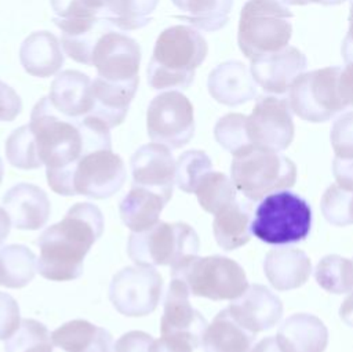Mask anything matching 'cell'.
I'll return each mask as SVG.
<instances>
[{
    "instance_id": "obj_1",
    "label": "cell",
    "mask_w": 353,
    "mask_h": 352,
    "mask_svg": "<svg viewBox=\"0 0 353 352\" xmlns=\"http://www.w3.org/2000/svg\"><path fill=\"white\" fill-rule=\"evenodd\" d=\"M29 127L46 166L48 186L62 196H72V173L85 153L112 149L110 128L103 121L91 116L66 117L48 97L40 98L33 106Z\"/></svg>"
},
{
    "instance_id": "obj_2",
    "label": "cell",
    "mask_w": 353,
    "mask_h": 352,
    "mask_svg": "<svg viewBox=\"0 0 353 352\" xmlns=\"http://www.w3.org/2000/svg\"><path fill=\"white\" fill-rule=\"evenodd\" d=\"M103 215L92 203L73 204L65 217L44 229L36 240L40 248L37 272L48 280L68 282L83 275L84 258L103 233Z\"/></svg>"
},
{
    "instance_id": "obj_3",
    "label": "cell",
    "mask_w": 353,
    "mask_h": 352,
    "mask_svg": "<svg viewBox=\"0 0 353 352\" xmlns=\"http://www.w3.org/2000/svg\"><path fill=\"white\" fill-rule=\"evenodd\" d=\"M207 52L205 39L193 26L174 25L164 29L146 69L148 84L154 90L189 88Z\"/></svg>"
},
{
    "instance_id": "obj_4",
    "label": "cell",
    "mask_w": 353,
    "mask_h": 352,
    "mask_svg": "<svg viewBox=\"0 0 353 352\" xmlns=\"http://www.w3.org/2000/svg\"><path fill=\"white\" fill-rule=\"evenodd\" d=\"M291 10L281 0H247L240 11L237 44L248 59L279 51L292 36Z\"/></svg>"
},
{
    "instance_id": "obj_5",
    "label": "cell",
    "mask_w": 353,
    "mask_h": 352,
    "mask_svg": "<svg viewBox=\"0 0 353 352\" xmlns=\"http://www.w3.org/2000/svg\"><path fill=\"white\" fill-rule=\"evenodd\" d=\"M230 174L236 189L256 202L272 192L294 186L296 166L277 150L251 145L233 156Z\"/></svg>"
},
{
    "instance_id": "obj_6",
    "label": "cell",
    "mask_w": 353,
    "mask_h": 352,
    "mask_svg": "<svg viewBox=\"0 0 353 352\" xmlns=\"http://www.w3.org/2000/svg\"><path fill=\"white\" fill-rule=\"evenodd\" d=\"M199 250V236L186 222L159 221L146 231L132 232L127 243L128 257L141 266L174 268L196 257Z\"/></svg>"
},
{
    "instance_id": "obj_7",
    "label": "cell",
    "mask_w": 353,
    "mask_h": 352,
    "mask_svg": "<svg viewBox=\"0 0 353 352\" xmlns=\"http://www.w3.org/2000/svg\"><path fill=\"white\" fill-rule=\"evenodd\" d=\"M312 225V210L294 192L279 190L262 199L251 222V232L268 244H291L303 240Z\"/></svg>"
},
{
    "instance_id": "obj_8",
    "label": "cell",
    "mask_w": 353,
    "mask_h": 352,
    "mask_svg": "<svg viewBox=\"0 0 353 352\" xmlns=\"http://www.w3.org/2000/svg\"><path fill=\"white\" fill-rule=\"evenodd\" d=\"M171 277L182 279L190 294L214 301L234 300L248 287L244 269L223 255H196L171 268Z\"/></svg>"
},
{
    "instance_id": "obj_9",
    "label": "cell",
    "mask_w": 353,
    "mask_h": 352,
    "mask_svg": "<svg viewBox=\"0 0 353 352\" xmlns=\"http://www.w3.org/2000/svg\"><path fill=\"white\" fill-rule=\"evenodd\" d=\"M341 66H327L302 73L288 90L291 110L302 120L324 123L345 110L338 91Z\"/></svg>"
},
{
    "instance_id": "obj_10",
    "label": "cell",
    "mask_w": 353,
    "mask_h": 352,
    "mask_svg": "<svg viewBox=\"0 0 353 352\" xmlns=\"http://www.w3.org/2000/svg\"><path fill=\"white\" fill-rule=\"evenodd\" d=\"M146 128L153 142L172 149L185 146L194 135L192 102L175 90L160 92L148 106Z\"/></svg>"
},
{
    "instance_id": "obj_11",
    "label": "cell",
    "mask_w": 353,
    "mask_h": 352,
    "mask_svg": "<svg viewBox=\"0 0 353 352\" xmlns=\"http://www.w3.org/2000/svg\"><path fill=\"white\" fill-rule=\"evenodd\" d=\"M163 277L153 266H125L113 275L109 300L124 316L138 317L152 313L161 298Z\"/></svg>"
},
{
    "instance_id": "obj_12",
    "label": "cell",
    "mask_w": 353,
    "mask_h": 352,
    "mask_svg": "<svg viewBox=\"0 0 353 352\" xmlns=\"http://www.w3.org/2000/svg\"><path fill=\"white\" fill-rule=\"evenodd\" d=\"M127 178L123 159L112 149L85 153L72 173V196L108 199L119 192Z\"/></svg>"
},
{
    "instance_id": "obj_13",
    "label": "cell",
    "mask_w": 353,
    "mask_h": 352,
    "mask_svg": "<svg viewBox=\"0 0 353 352\" xmlns=\"http://www.w3.org/2000/svg\"><path fill=\"white\" fill-rule=\"evenodd\" d=\"M247 135L254 146L284 150L294 139L292 110L287 98L276 95L259 97L247 116Z\"/></svg>"
},
{
    "instance_id": "obj_14",
    "label": "cell",
    "mask_w": 353,
    "mask_h": 352,
    "mask_svg": "<svg viewBox=\"0 0 353 352\" xmlns=\"http://www.w3.org/2000/svg\"><path fill=\"white\" fill-rule=\"evenodd\" d=\"M141 47L132 37L113 29L101 35L92 50V66L99 77L119 84L139 83Z\"/></svg>"
},
{
    "instance_id": "obj_15",
    "label": "cell",
    "mask_w": 353,
    "mask_h": 352,
    "mask_svg": "<svg viewBox=\"0 0 353 352\" xmlns=\"http://www.w3.org/2000/svg\"><path fill=\"white\" fill-rule=\"evenodd\" d=\"M189 295L186 283L179 277H172L164 300L160 333L161 337L188 342L196 349L208 324L205 317L190 305Z\"/></svg>"
},
{
    "instance_id": "obj_16",
    "label": "cell",
    "mask_w": 353,
    "mask_h": 352,
    "mask_svg": "<svg viewBox=\"0 0 353 352\" xmlns=\"http://www.w3.org/2000/svg\"><path fill=\"white\" fill-rule=\"evenodd\" d=\"M132 184L159 193L168 203L175 185L176 162L168 146L146 144L139 146L130 160Z\"/></svg>"
},
{
    "instance_id": "obj_17",
    "label": "cell",
    "mask_w": 353,
    "mask_h": 352,
    "mask_svg": "<svg viewBox=\"0 0 353 352\" xmlns=\"http://www.w3.org/2000/svg\"><path fill=\"white\" fill-rule=\"evenodd\" d=\"M307 66V59L296 47L287 46L279 51L251 61V75L265 92L284 94Z\"/></svg>"
},
{
    "instance_id": "obj_18",
    "label": "cell",
    "mask_w": 353,
    "mask_h": 352,
    "mask_svg": "<svg viewBox=\"0 0 353 352\" xmlns=\"http://www.w3.org/2000/svg\"><path fill=\"white\" fill-rule=\"evenodd\" d=\"M228 311L241 327L256 334L272 329L280 322L283 304L268 287L251 284L240 297L232 300Z\"/></svg>"
},
{
    "instance_id": "obj_19",
    "label": "cell",
    "mask_w": 353,
    "mask_h": 352,
    "mask_svg": "<svg viewBox=\"0 0 353 352\" xmlns=\"http://www.w3.org/2000/svg\"><path fill=\"white\" fill-rule=\"evenodd\" d=\"M11 225L22 231L43 228L50 217L51 206L47 193L37 185L19 182L11 186L1 199Z\"/></svg>"
},
{
    "instance_id": "obj_20",
    "label": "cell",
    "mask_w": 353,
    "mask_h": 352,
    "mask_svg": "<svg viewBox=\"0 0 353 352\" xmlns=\"http://www.w3.org/2000/svg\"><path fill=\"white\" fill-rule=\"evenodd\" d=\"M210 95L226 106H239L256 97L251 70L240 61L230 59L215 66L207 80Z\"/></svg>"
},
{
    "instance_id": "obj_21",
    "label": "cell",
    "mask_w": 353,
    "mask_h": 352,
    "mask_svg": "<svg viewBox=\"0 0 353 352\" xmlns=\"http://www.w3.org/2000/svg\"><path fill=\"white\" fill-rule=\"evenodd\" d=\"M91 79L79 70H62L50 87V102L66 117L83 119L92 110Z\"/></svg>"
},
{
    "instance_id": "obj_22",
    "label": "cell",
    "mask_w": 353,
    "mask_h": 352,
    "mask_svg": "<svg viewBox=\"0 0 353 352\" xmlns=\"http://www.w3.org/2000/svg\"><path fill=\"white\" fill-rule=\"evenodd\" d=\"M276 340L283 352H324L328 330L317 316L295 313L283 322Z\"/></svg>"
},
{
    "instance_id": "obj_23",
    "label": "cell",
    "mask_w": 353,
    "mask_h": 352,
    "mask_svg": "<svg viewBox=\"0 0 353 352\" xmlns=\"http://www.w3.org/2000/svg\"><path fill=\"white\" fill-rule=\"evenodd\" d=\"M139 83L119 84L97 76L91 81L92 110L88 116L103 121L109 128L121 124Z\"/></svg>"
},
{
    "instance_id": "obj_24",
    "label": "cell",
    "mask_w": 353,
    "mask_h": 352,
    "mask_svg": "<svg viewBox=\"0 0 353 352\" xmlns=\"http://www.w3.org/2000/svg\"><path fill=\"white\" fill-rule=\"evenodd\" d=\"M19 61L26 73L34 77H50L61 70L65 55L55 35L48 30H39L22 41Z\"/></svg>"
},
{
    "instance_id": "obj_25",
    "label": "cell",
    "mask_w": 353,
    "mask_h": 352,
    "mask_svg": "<svg viewBox=\"0 0 353 352\" xmlns=\"http://www.w3.org/2000/svg\"><path fill=\"white\" fill-rule=\"evenodd\" d=\"M263 271L276 290L287 291L307 282L312 273V262L302 250L274 248L266 254Z\"/></svg>"
},
{
    "instance_id": "obj_26",
    "label": "cell",
    "mask_w": 353,
    "mask_h": 352,
    "mask_svg": "<svg viewBox=\"0 0 353 352\" xmlns=\"http://www.w3.org/2000/svg\"><path fill=\"white\" fill-rule=\"evenodd\" d=\"M54 346L61 352H113L112 334L88 320L74 319L51 333Z\"/></svg>"
},
{
    "instance_id": "obj_27",
    "label": "cell",
    "mask_w": 353,
    "mask_h": 352,
    "mask_svg": "<svg viewBox=\"0 0 353 352\" xmlns=\"http://www.w3.org/2000/svg\"><path fill=\"white\" fill-rule=\"evenodd\" d=\"M214 215L212 231L221 248L232 251L250 242L252 233V208L250 203L236 199Z\"/></svg>"
},
{
    "instance_id": "obj_28",
    "label": "cell",
    "mask_w": 353,
    "mask_h": 352,
    "mask_svg": "<svg viewBox=\"0 0 353 352\" xmlns=\"http://www.w3.org/2000/svg\"><path fill=\"white\" fill-rule=\"evenodd\" d=\"M167 202L159 193L132 184L130 192L121 199L119 213L123 224L132 232H142L159 222Z\"/></svg>"
},
{
    "instance_id": "obj_29",
    "label": "cell",
    "mask_w": 353,
    "mask_h": 352,
    "mask_svg": "<svg viewBox=\"0 0 353 352\" xmlns=\"http://www.w3.org/2000/svg\"><path fill=\"white\" fill-rule=\"evenodd\" d=\"M254 340L255 334L241 327L225 308L207 326L201 344L204 352H250Z\"/></svg>"
},
{
    "instance_id": "obj_30",
    "label": "cell",
    "mask_w": 353,
    "mask_h": 352,
    "mask_svg": "<svg viewBox=\"0 0 353 352\" xmlns=\"http://www.w3.org/2000/svg\"><path fill=\"white\" fill-rule=\"evenodd\" d=\"M182 12L175 15L178 19L189 22L192 26L215 32L229 22L233 0H171Z\"/></svg>"
},
{
    "instance_id": "obj_31",
    "label": "cell",
    "mask_w": 353,
    "mask_h": 352,
    "mask_svg": "<svg viewBox=\"0 0 353 352\" xmlns=\"http://www.w3.org/2000/svg\"><path fill=\"white\" fill-rule=\"evenodd\" d=\"M37 272L34 253L23 244H7L0 248V286L22 289Z\"/></svg>"
},
{
    "instance_id": "obj_32",
    "label": "cell",
    "mask_w": 353,
    "mask_h": 352,
    "mask_svg": "<svg viewBox=\"0 0 353 352\" xmlns=\"http://www.w3.org/2000/svg\"><path fill=\"white\" fill-rule=\"evenodd\" d=\"M159 0H103L102 19L121 30H135L152 21Z\"/></svg>"
},
{
    "instance_id": "obj_33",
    "label": "cell",
    "mask_w": 353,
    "mask_h": 352,
    "mask_svg": "<svg viewBox=\"0 0 353 352\" xmlns=\"http://www.w3.org/2000/svg\"><path fill=\"white\" fill-rule=\"evenodd\" d=\"M317 284L328 293L345 294L353 291V260L330 254L323 257L316 269Z\"/></svg>"
},
{
    "instance_id": "obj_34",
    "label": "cell",
    "mask_w": 353,
    "mask_h": 352,
    "mask_svg": "<svg viewBox=\"0 0 353 352\" xmlns=\"http://www.w3.org/2000/svg\"><path fill=\"white\" fill-rule=\"evenodd\" d=\"M194 193L201 208L211 214H216L237 199L233 181L223 173L212 170L203 177Z\"/></svg>"
},
{
    "instance_id": "obj_35",
    "label": "cell",
    "mask_w": 353,
    "mask_h": 352,
    "mask_svg": "<svg viewBox=\"0 0 353 352\" xmlns=\"http://www.w3.org/2000/svg\"><path fill=\"white\" fill-rule=\"evenodd\" d=\"M6 352H52L54 344L48 329L34 320L22 319L12 335L4 340Z\"/></svg>"
},
{
    "instance_id": "obj_36",
    "label": "cell",
    "mask_w": 353,
    "mask_h": 352,
    "mask_svg": "<svg viewBox=\"0 0 353 352\" xmlns=\"http://www.w3.org/2000/svg\"><path fill=\"white\" fill-rule=\"evenodd\" d=\"M6 157L12 167L34 170L43 166L29 124L15 128L6 141Z\"/></svg>"
},
{
    "instance_id": "obj_37",
    "label": "cell",
    "mask_w": 353,
    "mask_h": 352,
    "mask_svg": "<svg viewBox=\"0 0 353 352\" xmlns=\"http://www.w3.org/2000/svg\"><path fill=\"white\" fill-rule=\"evenodd\" d=\"M211 170L212 163L205 152L197 149L186 150L176 160L175 184L181 190L194 193L203 177Z\"/></svg>"
},
{
    "instance_id": "obj_38",
    "label": "cell",
    "mask_w": 353,
    "mask_h": 352,
    "mask_svg": "<svg viewBox=\"0 0 353 352\" xmlns=\"http://www.w3.org/2000/svg\"><path fill=\"white\" fill-rule=\"evenodd\" d=\"M245 123V115L228 113L222 116L214 127L215 141L233 156L252 145L247 135Z\"/></svg>"
},
{
    "instance_id": "obj_39",
    "label": "cell",
    "mask_w": 353,
    "mask_h": 352,
    "mask_svg": "<svg viewBox=\"0 0 353 352\" xmlns=\"http://www.w3.org/2000/svg\"><path fill=\"white\" fill-rule=\"evenodd\" d=\"M321 213L324 218L335 226L353 224V192L332 184L321 197Z\"/></svg>"
},
{
    "instance_id": "obj_40",
    "label": "cell",
    "mask_w": 353,
    "mask_h": 352,
    "mask_svg": "<svg viewBox=\"0 0 353 352\" xmlns=\"http://www.w3.org/2000/svg\"><path fill=\"white\" fill-rule=\"evenodd\" d=\"M330 138L336 157H353V110L342 113L334 121Z\"/></svg>"
},
{
    "instance_id": "obj_41",
    "label": "cell",
    "mask_w": 353,
    "mask_h": 352,
    "mask_svg": "<svg viewBox=\"0 0 353 352\" xmlns=\"http://www.w3.org/2000/svg\"><path fill=\"white\" fill-rule=\"evenodd\" d=\"M19 305L14 297L0 291V340H7L19 327Z\"/></svg>"
},
{
    "instance_id": "obj_42",
    "label": "cell",
    "mask_w": 353,
    "mask_h": 352,
    "mask_svg": "<svg viewBox=\"0 0 353 352\" xmlns=\"http://www.w3.org/2000/svg\"><path fill=\"white\" fill-rule=\"evenodd\" d=\"M153 341L150 334L141 330H132L123 334L116 341L113 352H150Z\"/></svg>"
},
{
    "instance_id": "obj_43",
    "label": "cell",
    "mask_w": 353,
    "mask_h": 352,
    "mask_svg": "<svg viewBox=\"0 0 353 352\" xmlns=\"http://www.w3.org/2000/svg\"><path fill=\"white\" fill-rule=\"evenodd\" d=\"M22 110V99L17 91L0 80V120L12 121Z\"/></svg>"
},
{
    "instance_id": "obj_44",
    "label": "cell",
    "mask_w": 353,
    "mask_h": 352,
    "mask_svg": "<svg viewBox=\"0 0 353 352\" xmlns=\"http://www.w3.org/2000/svg\"><path fill=\"white\" fill-rule=\"evenodd\" d=\"M332 173L341 188L353 192V157L343 159L335 156L332 162Z\"/></svg>"
},
{
    "instance_id": "obj_45",
    "label": "cell",
    "mask_w": 353,
    "mask_h": 352,
    "mask_svg": "<svg viewBox=\"0 0 353 352\" xmlns=\"http://www.w3.org/2000/svg\"><path fill=\"white\" fill-rule=\"evenodd\" d=\"M338 91L345 108L353 106V61L347 62L343 69L341 68L338 76Z\"/></svg>"
},
{
    "instance_id": "obj_46",
    "label": "cell",
    "mask_w": 353,
    "mask_h": 352,
    "mask_svg": "<svg viewBox=\"0 0 353 352\" xmlns=\"http://www.w3.org/2000/svg\"><path fill=\"white\" fill-rule=\"evenodd\" d=\"M194 348L188 342L171 340L167 337H161L153 341L150 352H193Z\"/></svg>"
},
{
    "instance_id": "obj_47",
    "label": "cell",
    "mask_w": 353,
    "mask_h": 352,
    "mask_svg": "<svg viewBox=\"0 0 353 352\" xmlns=\"http://www.w3.org/2000/svg\"><path fill=\"white\" fill-rule=\"evenodd\" d=\"M347 21H349V30L341 47V52L345 63L353 61V0H350V14L347 17Z\"/></svg>"
},
{
    "instance_id": "obj_48",
    "label": "cell",
    "mask_w": 353,
    "mask_h": 352,
    "mask_svg": "<svg viewBox=\"0 0 353 352\" xmlns=\"http://www.w3.org/2000/svg\"><path fill=\"white\" fill-rule=\"evenodd\" d=\"M339 316L343 323H346L349 327H353V291L345 298L339 308Z\"/></svg>"
},
{
    "instance_id": "obj_49",
    "label": "cell",
    "mask_w": 353,
    "mask_h": 352,
    "mask_svg": "<svg viewBox=\"0 0 353 352\" xmlns=\"http://www.w3.org/2000/svg\"><path fill=\"white\" fill-rule=\"evenodd\" d=\"M250 352H283L274 337H266L261 340Z\"/></svg>"
},
{
    "instance_id": "obj_50",
    "label": "cell",
    "mask_w": 353,
    "mask_h": 352,
    "mask_svg": "<svg viewBox=\"0 0 353 352\" xmlns=\"http://www.w3.org/2000/svg\"><path fill=\"white\" fill-rule=\"evenodd\" d=\"M11 229V219L8 213L0 207V246L4 243L7 236L10 235Z\"/></svg>"
},
{
    "instance_id": "obj_51",
    "label": "cell",
    "mask_w": 353,
    "mask_h": 352,
    "mask_svg": "<svg viewBox=\"0 0 353 352\" xmlns=\"http://www.w3.org/2000/svg\"><path fill=\"white\" fill-rule=\"evenodd\" d=\"M346 0H283V3L290 4V6H305L309 3H316L321 6H338L345 3Z\"/></svg>"
},
{
    "instance_id": "obj_52",
    "label": "cell",
    "mask_w": 353,
    "mask_h": 352,
    "mask_svg": "<svg viewBox=\"0 0 353 352\" xmlns=\"http://www.w3.org/2000/svg\"><path fill=\"white\" fill-rule=\"evenodd\" d=\"M3 175H4V164H3V160L0 157V185H1V181H3Z\"/></svg>"
}]
</instances>
